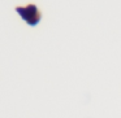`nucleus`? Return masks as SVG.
<instances>
[{"instance_id": "obj_1", "label": "nucleus", "mask_w": 121, "mask_h": 118, "mask_svg": "<svg viewBox=\"0 0 121 118\" xmlns=\"http://www.w3.org/2000/svg\"><path fill=\"white\" fill-rule=\"evenodd\" d=\"M16 13L21 17V20H24L25 24L30 27H35L39 25V22L42 21V13L39 12L38 7L35 4H27L25 7L17 5L14 8Z\"/></svg>"}]
</instances>
